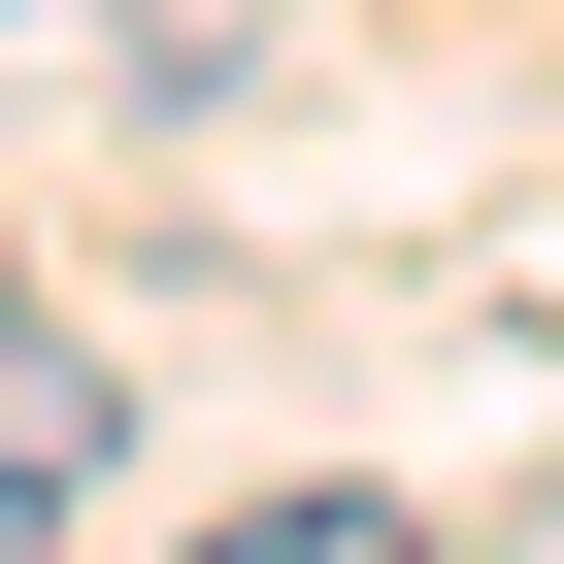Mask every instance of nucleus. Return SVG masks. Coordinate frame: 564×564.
Wrapping results in <instances>:
<instances>
[{"instance_id":"obj_1","label":"nucleus","mask_w":564,"mask_h":564,"mask_svg":"<svg viewBox=\"0 0 564 564\" xmlns=\"http://www.w3.org/2000/svg\"><path fill=\"white\" fill-rule=\"evenodd\" d=\"M199 564H432V531H399V498H232Z\"/></svg>"},{"instance_id":"obj_2","label":"nucleus","mask_w":564,"mask_h":564,"mask_svg":"<svg viewBox=\"0 0 564 564\" xmlns=\"http://www.w3.org/2000/svg\"><path fill=\"white\" fill-rule=\"evenodd\" d=\"M0 564H67V531H34V465H0Z\"/></svg>"},{"instance_id":"obj_3","label":"nucleus","mask_w":564,"mask_h":564,"mask_svg":"<svg viewBox=\"0 0 564 564\" xmlns=\"http://www.w3.org/2000/svg\"><path fill=\"white\" fill-rule=\"evenodd\" d=\"M0 366H34V265H0Z\"/></svg>"}]
</instances>
